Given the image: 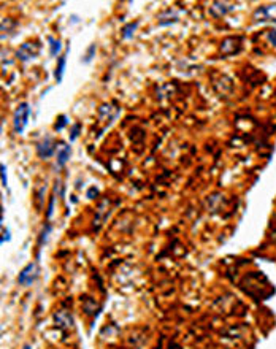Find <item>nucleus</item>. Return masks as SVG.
<instances>
[{
    "mask_svg": "<svg viewBox=\"0 0 276 349\" xmlns=\"http://www.w3.org/2000/svg\"><path fill=\"white\" fill-rule=\"evenodd\" d=\"M29 116H30V105L27 102H22L17 105V108L14 110V114H13L14 133H17V135L24 133L25 127H27V122H29Z\"/></svg>",
    "mask_w": 276,
    "mask_h": 349,
    "instance_id": "nucleus-1",
    "label": "nucleus"
},
{
    "mask_svg": "<svg viewBox=\"0 0 276 349\" xmlns=\"http://www.w3.org/2000/svg\"><path fill=\"white\" fill-rule=\"evenodd\" d=\"M40 275V267L37 262H30L29 265H25L21 273L17 275V283L21 286H30L35 280L38 278Z\"/></svg>",
    "mask_w": 276,
    "mask_h": 349,
    "instance_id": "nucleus-2",
    "label": "nucleus"
},
{
    "mask_svg": "<svg viewBox=\"0 0 276 349\" xmlns=\"http://www.w3.org/2000/svg\"><path fill=\"white\" fill-rule=\"evenodd\" d=\"M38 52H40V44L27 41V43L21 44V48L16 51V57L19 60H22V62H29L30 59L37 57Z\"/></svg>",
    "mask_w": 276,
    "mask_h": 349,
    "instance_id": "nucleus-3",
    "label": "nucleus"
},
{
    "mask_svg": "<svg viewBox=\"0 0 276 349\" xmlns=\"http://www.w3.org/2000/svg\"><path fill=\"white\" fill-rule=\"evenodd\" d=\"M253 17H254V21H257V22H259V21H262V22H267V21L276 22V3L259 6L254 11Z\"/></svg>",
    "mask_w": 276,
    "mask_h": 349,
    "instance_id": "nucleus-4",
    "label": "nucleus"
},
{
    "mask_svg": "<svg viewBox=\"0 0 276 349\" xmlns=\"http://www.w3.org/2000/svg\"><path fill=\"white\" fill-rule=\"evenodd\" d=\"M57 151V146H54V141L52 138H43L38 145H37V154L41 159H48L51 157Z\"/></svg>",
    "mask_w": 276,
    "mask_h": 349,
    "instance_id": "nucleus-5",
    "label": "nucleus"
},
{
    "mask_svg": "<svg viewBox=\"0 0 276 349\" xmlns=\"http://www.w3.org/2000/svg\"><path fill=\"white\" fill-rule=\"evenodd\" d=\"M56 156H57V167H64L68 162L70 156H72V146H68L67 143L60 141L57 145Z\"/></svg>",
    "mask_w": 276,
    "mask_h": 349,
    "instance_id": "nucleus-6",
    "label": "nucleus"
},
{
    "mask_svg": "<svg viewBox=\"0 0 276 349\" xmlns=\"http://www.w3.org/2000/svg\"><path fill=\"white\" fill-rule=\"evenodd\" d=\"M234 8H235L234 5H229V3H224V2H216V3L211 5L210 13H211L213 16H216V17H221V16L227 14L229 11H232Z\"/></svg>",
    "mask_w": 276,
    "mask_h": 349,
    "instance_id": "nucleus-7",
    "label": "nucleus"
},
{
    "mask_svg": "<svg viewBox=\"0 0 276 349\" xmlns=\"http://www.w3.org/2000/svg\"><path fill=\"white\" fill-rule=\"evenodd\" d=\"M54 321L59 327H72L73 326V316L68 311H59L54 315Z\"/></svg>",
    "mask_w": 276,
    "mask_h": 349,
    "instance_id": "nucleus-8",
    "label": "nucleus"
},
{
    "mask_svg": "<svg viewBox=\"0 0 276 349\" xmlns=\"http://www.w3.org/2000/svg\"><path fill=\"white\" fill-rule=\"evenodd\" d=\"M65 62H67V57H65V56H60V57H59L57 67H56V71H54V78H56V81H57V83H60V81H62V78H64Z\"/></svg>",
    "mask_w": 276,
    "mask_h": 349,
    "instance_id": "nucleus-9",
    "label": "nucleus"
},
{
    "mask_svg": "<svg viewBox=\"0 0 276 349\" xmlns=\"http://www.w3.org/2000/svg\"><path fill=\"white\" fill-rule=\"evenodd\" d=\"M49 54L51 56H57L59 54V51L62 49V43H60V40H56V38H52V37H49Z\"/></svg>",
    "mask_w": 276,
    "mask_h": 349,
    "instance_id": "nucleus-10",
    "label": "nucleus"
},
{
    "mask_svg": "<svg viewBox=\"0 0 276 349\" xmlns=\"http://www.w3.org/2000/svg\"><path fill=\"white\" fill-rule=\"evenodd\" d=\"M137 25H138V22H130V24H127L126 27L122 29V38H132V35H133V32H135Z\"/></svg>",
    "mask_w": 276,
    "mask_h": 349,
    "instance_id": "nucleus-11",
    "label": "nucleus"
},
{
    "mask_svg": "<svg viewBox=\"0 0 276 349\" xmlns=\"http://www.w3.org/2000/svg\"><path fill=\"white\" fill-rule=\"evenodd\" d=\"M67 116L65 114H60L59 118H57V121H56V124H54V130L56 132H60L62 129H64L65 126H67Z\"/></svg>",
    "mask_w": 276,
    "mask_h": 349,
    "instance_id": "nucleus-12",
    "label": "nucleus"
},
{
    "mask_svg": "<svg viewBox=\"0 0 276 349\" xmlns=\"http://www.w3.org/2000/svg\"><path fill=\"white\" fill-rule=\"evenodd\" d=\"M49 232H51V226L48 224V226H44L43 232H41V237H40V245H43L44 241L48 240V235H49Z\"/></svg>",
    "mask_w": 276,
    "mask_h": 349,
    "instance_id": "nucleus-13",
    "label": "nucleus"
},
{
    "mask_svg": "<svg viewBox=\"0 0 276 349\" xmlns=\"http://www.w3.org/2000/svg\"><path fill=\"white\" fill-rule=\"evenodd\" d=\"M79 124H75L73 126V130H72V133H70V141H75L76 138H78V133H79Z\"/></svg>",
    "mask_w": 276,
    "mask_h": 349,
    "instance_id": "nucleus-14",
    "label": "nucleus"
},
{
    "mask_svg": "<svg viewBox=\"0 0 276 349\" xmlns=\"http://www.w3.org/2000/svg\"><path fill=\"white\" fill-rule=\"evenodd\" d=\"M94 52H95V44H91V48H89V51H87V56L83 62H91L94 57Z\"/></svg>",
    "mask_w": 276,
    "mask_h": 349,
    "instance_id": "nucleus-15",
    "label": "nucleus"
},
{
    "mask_svg": "<svg viewBox=\"0 0 276 349\" xmlns=\"http://www.w3.org/2000/svg\"><path fill=\"white\" fill-rule=\"evenodd\" d=\"M267 40H269L273 46H276V30H270L269 33H267Z\"/></svg>",
    "mask_w": 276,
    "mask_h": 349,
    "instance_id": "nucleus-16",
    "label": "nucleus"
},
{
    "mask_svg": "<svg viewBox=\"0 0 276 349\" xmlns=\"http://www.w3.org/2000/svg\"><path fill=\"white\" fill-rule=\"evenodd\" d=\"M52 210H54V197H51V200H49V207H48V213H46L48 219H51V216H52Z\"/></svg>",
    "mask_w": 276,
    "mask_h": 349,
    "instance_id": "nucleus-17",
    "label": "nucleus"
},
{
    "mask_svg": "<svg viewBox=\"0 0 276 349\" xmlns=\"http://www.w3.org/2000/svg\"><path fill=\"white\" fill-rule=\"evenodd\" d=\"M2 184L3 187H8V181H6V165L2 164Z\"/></svg>",
    "mask_w": 276,
    "mask_h": 349,
    "instance_id": "nucleus-18",
    "label": "nucleus"
},
{
    "mask_svg": "<svg viewBox=\"0 0 276 349\" xmlns=\"http://www.w3.org/2000/svg\"><path fill=\"white\" fill-rule=\"evenodd\" d=\"M11 237H10V230H8L6 227H3V237H2V243H6V241H10Z\"/></svg>",
    "mask_w": 276,
    "mask_h": 349,
    "instance_id": "nucleus-19",
    "label": "nucleus"
},
{
    "mask_svg": "<svg viewBox=\"0 0 276 349\" xmlns=\"http://www.w3.org/2000/svg\"><path fill=\"white\" fill-rule=\"evenodd\" d=\"M95 194H99V191H97V187H91V189L87 191V197H89V199H94Z\"/></svg>",
    "mask_w": 276,
    "mask_h": 349,
    "instance_id": "nucleus-20",
    "label": "nucleus"
}]
</instances>
